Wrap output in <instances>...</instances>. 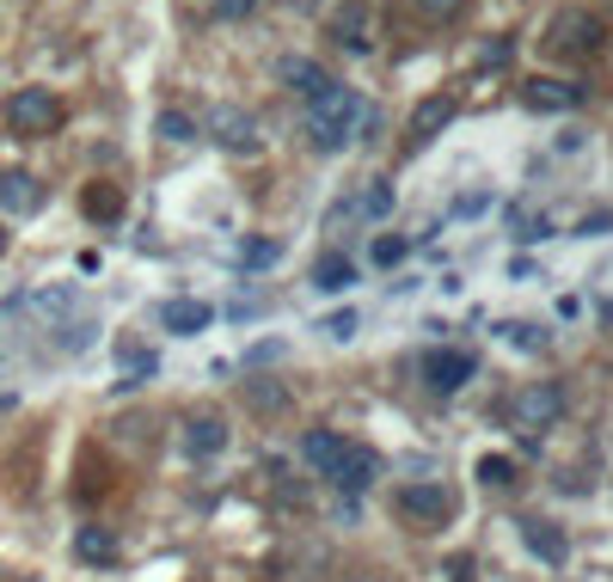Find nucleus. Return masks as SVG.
Instances as JSON below:
<instances>
[{"label": "nucleus", "instance_id": "1", "mask_svg": "<svg viewBox=\"0 0 613 582\" xmlns=\"http://www.w3.org/2000/svg\"><path fill=\"white\" fill-rule=\"evenodd\" d=\"M301 454L320 466L337 490H350V497H356V490H368V478H374V454L356 448V441H344V436H332V429H306Z\"/></svg>", "mask_w": 613, "mask_h": 582}, {"label": "nucleus", "instance_id": "2", "mask_svg": "<svg viewBox=\"0 0 613 582\" xmlns=\"http://www.w3.org/2000/svg\"><path fill=\"white\" fill-rule=\"evenodd\" d=\"M356 123H362V98L350 93V86H332L325 98H313L306 135H313V147H320V154H337V147L356 135Z\"/></svg>", "mask_w": 613, "mask_h": 582}, {"label": "nucleus", "instance_id": "3", "mask_svg": "<svg viewBox=\"0 0 613 582\" xmlns=\"http://www.w3.org/2000/svg\"><path fill=\"white\" fill-rule=\"evenodd\" d=\"M7 123H13L19 135H50L55 123H62V105H55L50 86H19V93L7 98Z\"/></svg>", "mask_w": 613, "mask_h": 582}, {"label": "nucleus", "instance_id": "4", "mask_svg": "<svg viewBox=\"0 0 613 582\" xmlns=\"http://www.w3.org/2000/svg\"><path fill=\"white\" fill-rule=\"evenodd\" d=\"M472 374H479V356H472V350H429L424 356V386L429 393H460Z\"/></svg>", "mask_w": 613, "mask_h": 582}, {"label": "nucleus", "instance_id": "5", "mask_svg": "<svg viewBox=\"0 0 613 582\" xmlns=\"http://www.w3.org/2000/svg\"><path fill=\"white\" fill-rule=\"evenodd\" d=\"M559 410H564V393H559V386H528V393H521L516 405H509V424L533 436V429H547L552 417H559Z\"/></svg>", "mask_w": 613, "mask_h": 582}, {"label": "nucleus", "instance_id": "6", "mask_svg": "<svg viewBox=\"0 0 613 582\" xmlns=\"http://www.w3.org/2000/svg\"><path fill=\"white\" fill-rule=\"evenodd\" d=\"M43 197H50V190H43L31 173H19V166L0 173V209H7V215H38Z\"/></svg>", "mask_w": 613, "mask_h": 582}, {"label": "nucleus", "instance_id": "7", "mask_svg": "<svg viewBox=\"0 0 613 582\" xmlns=\"http://www.w3.org/2000/svg\"><path fill=\"white\" fill-rule=\"evenodd\" d=\"M209 319H215V306L190 301V294H178V301L160 306V325L173 331V337H197V331H209Z\"/></svg>", "mask_w": 613, "mask_h": 582}, {"label": "nucleus", "instance_id": "8", "mask_svg": "<svg viewBox=\"0 0 613 582\" xmlns=\"http://www.w3.org/2000/svg\"><path fill=\"white\" fill-rule=\"evenodd\" d=\"M282 80H289V86L306 98V105H313V98H325V93L337 86V80L325 74L320 62H306V55H289V62H282Z\"/></svg>", "mask_w": 613, "mask_h": 582}, {"label": "nucleus", "instance_id": "9", "mask_svg": "<svg viewBox=\"0 0 613 582\" xmlns=\"http://www.w3.org/2000/svg\"><path fill=\"white\" fill-rule=\"evenodd\" d=\"M528 98L533 111H576L583 105V86H571V80H528Z\"/></svg>", "mask_w": 613, "mask_h": 582}, {"label": "nucleus", "instance_id": "10", "mask_svg": "<svg viewBox=\"0 0 613 582\" xmlns=\"http://www.w3.org/2000/svg\"><path fill=\"white\" fill-rule=\"evenodd\" d=\"M209 135H215L221 147H252V142H258L252 117H246V111H233V105H215V111H209Z\"/></svg>", "mask_w": 613, "mask_h": 582}, {"label": "nucleus", "instance_id": "11", "mask_svg": "<svg viewBox=\"0 0 613 582\" xmlns=\"http://www.w3.org/2000/svg\"><path fill=\"white\" fill-rule=\"evenodd\" d=\"M521 540H528V552H533V558H547L552 570H559L564 558H571V545H564V533L552 528V521H540V516H533V521H521Z\"/></svg>", "mask_w": 613, "mask_h": 582}, {"label": "nucleus", "instance_id": "12", "mask_svg": "<svg viewBox=\"0 0 613 582\" xmlns=\"http://www.w3.org/2000/svg\"><path fill=\"white\" fill-rule=\"evenodd\" d=\"M332 38L344 43V50H368V7H362V0H344V7H337L332 13Z\"/></svg>", "mask_w": 613, "mask_h": 582}, {"label": "nucleus", "instance_id": "13", "mask_svg": "<svg viewBox=\"0 0 613 582\" xmlns=\"http://www.w3.org/2000/svg\"><path fill=\"white\" fill-rule=\"evenodd\" d=\"M454 123V98H424V105L412 111V147H424V142H436L441 129Z\"/></svg>", "mask_w": 613, "mask_h": 582}, {"label": "nucleus", "instance_id": "14", "mask_svg": "<svg viewBox=\"0 0 613 582\" xmlns=\"http://www.w3.org/2000/svg\"><path fill=\"white\" fill-rule=\"evenodd\" d=\"M399 509H405V516H424V521H441L454 503H448V490H441V485H405Z\"/></svg>", "mask_w": 613, "mask_h": 582}, {"label": "nucleus", "instance_id": "15", "mask_svg": "<svg viewBox=\"0 0 613 582\" xmlns=\"http://www.w3.org/2000/svg\"><path fill=\"white\" fill-rule=\"evenodd\" d=\"M552 38H559V50H595V43H601V25H595L589 13H559Z\"/></svg>", "mask_w": 613, "mask_h": 582}, {"label": "nucleus", "instance_id": "16", "mask_svg": "<svg viewBox=\"0 0 613 582\" xmlns=\"http://www.w3.org/2000/svg\"><path fill=\"white\" fill-rule=\"evenodd\" d=\"M350 282H356V264H350L344 252H325L320 264H313V289L320 294H344Z\"/></svg>", "mask_w": 613, "mask_h": 582}, {"label": "nucleus", "instance_id": "17", "mask_svg": "<svg viewBox=\"0 0 613 582\" xmlns=\"http://www.w3.org/2000/svg\"><path fill=\"white\" fill-rule=\"evenodd\" d=\"M185 448L190 454H221L227 448V424H221V417H190V424H185Z\"/></svg>", "mask_w": 613, "mask_h": 582}, {"label": "nucleus", "instance_id": "18", "mask_svg": "<svg viewBox=\"0 0 613 582\" xmlns=\"http://www.w3.org/2000/svg\"><path fill=\"white\" fill-rule=\"evenodd\" d=\"M74 552H81L86 564H111V558H117V540H111L105 528H81L74 533Z\"/></svg>", "mask_w": 613, "mask_h": 582}, {"label": "nucleus", "instance_id": "19", "mask_svg": "<svg viewBox=\"0 0 613 582\" xmlns=\"http://www.w3.org/2000/svg\"><path fill=\"white\" fill-rule=\"evenodd\" d=\"M277 258H282V246H270V239H246L240 252H233V264L240 270H270Z\"/></svg>", "mask_w": 613, "mask_h": 582}, {"label": "nucleus", "instance_id": "20", "mask_svg": "<svg viewBox=\"0 0 613 582\" xmlns=\"http://www.w3.org/2000/svg\"><path fill=\"white\" fill-rule=\"evenodd\" d=\"M472 472H479V485H497V490L516 485V460H509V454H485V460L472 466Z\"/></svg>", "mask_w": 613, "mask_h": 582}, {"label": "nucleus", "instance_id": "21", "mask_svg": "<svg viewBox=\"0 0 613 582\" xmlns=\"http://www.w3.org/2000/svg\"><path fill=\"white\" fill-rule=\"evenodd\" d=\"M86 215H93V221H117V215H123V197H117L111 185H93V190H86Z\"/></svg>", "mask_w": 613, "mask_h": 582}, {"label": "nucleus", "instance_id": "22", "mask_svg": "<svg viewBox=\"0 0 613 582\" xmlns=\"http://www.w3.org/2000/svg\"><path fill=\"white\" fill-rule=\"evenodd\" d=\"M405 258H412V239H399V233H381V239H374V264H381V270L405 264Z\"/></svg>", "mask_w": 613, "mask_h": 582}, {"label": "nucleus", "instance_id": "23", "mask_svg": "<svg viewBox=\"0 0 613 582\" xmlns=\"http://www.w3.org/2000/svg\"><path fill=\"white\" fill-rule=\"evenodd\" d=\"M160 135L166 142H197V123H190L185 111H160Z\"/></svg>", "mask_w": 613, "mask_h": 582}, {"label": "nucleus", "instance_id": "24", "mask_svg": "<svg viewBox=\"0 0 613 582\" xmlns=\"http://www.w3.org/2000/svg\"><path fill=\"white\" fill-rule=\"evenodd\" d=\"M497 337H509V344H516V350H540V344H547V337H540V331H533V325H521V319H509V325H497Z\"/></svg>", "mask_w": 613, "mask_h": 582}, {"label": "nucleus", "instance_id": "25", "mask_svg": "<svg viewBox=\"0 0 613 582\" xmlns=\"http://www.w3.org/2000/svg\"><path fill=\"white\" fill-rule=\"evenodd\" d=\"M320 331L344 344V337H356V313H350V306H344V313H325V319H320Z\"/></svg>", "mask_w": 613, "mask_h": 582}, {"label": "nucleus", "instance_id": "26", "mask_svg": "<svg viewBox=\"0 0 613 582\" xmlns=\"http://www.w3.org/2000/svg\"><path fill=\"white\" fill-rule=\"evenodd\" d=\"M356 209H362V215H387V209H393V190H387V185H368V197H362Z\"/></svg>", "mask_w": 613, "mask_h": 582}, {"label": "nucleus", "instance_id": "27", "mask_svg": "<svg viewBox=\"0 0 613 582\" xmlns=\"http://www.w3.org/2000/svg\"><path fill=\"white\" fill-rule=\"evenodd\" d=\"M460 7H467V0H417V13L424 19H454Z\"/></svg>", "mask_w": 613, "mask_h": 582}, {"label": "nucleus", "instance_id": "28", "mask_svg": "<svg viewBox=\"0 0 613 582\" xmlns=\"http://www.w3.org/2000/svg\"><path fill=\"white\" fill-rule=\"evenodd\" d=\"M258 0H215V19H246Z\"/></svg>", "mask_w": 613, "mask_h": 582}, {"label": "nucleus", "instance_id": "29", "mask_svg": "<svg viewBox=\"0 0 613 582\" xmlns=\"http://www.w3.org/2000/svg\"><path fill=\"white\" fill-rule=\"evenodd\" d=\"M0 252H7V227H0Z\"/></svg>", "mask_w": 613, "mask_h": 582}]
</instances>
